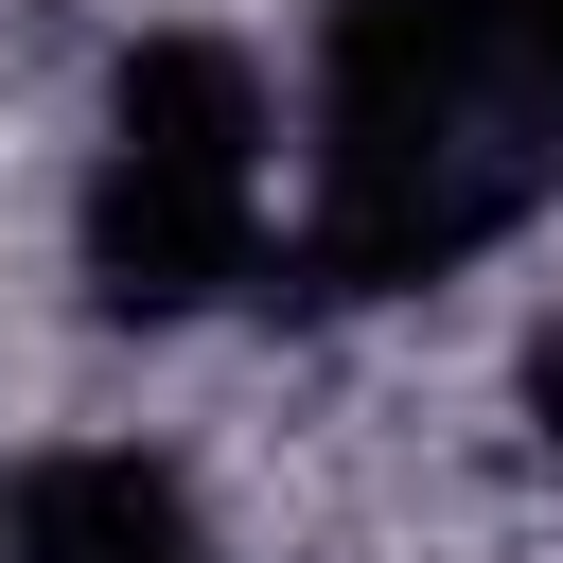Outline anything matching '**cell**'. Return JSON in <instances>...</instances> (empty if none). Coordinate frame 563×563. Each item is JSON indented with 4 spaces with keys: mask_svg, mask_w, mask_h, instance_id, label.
<instances>
[{
    "mask_svg": "<svg viewBox=\"0 0 563 563\" xmlns=\"http://www.w3.org/2000/svg\"><path fill=\"white\" fill-rule=\"evenodd\" d=\"M282 141H299V211L264 264L299 299H422L563 176L528 141L475 0H317V70H299Z\"/></svg>",
    "mask_w": 563,
    "mask_h": 563,
    "instance_id": "1",
    "label": "cell"
},
{
    "mask_svg": "<svg viewBox=\"0 0 563 563\" xmlns=\"http://www.w3.org/2000/svg\"><path fill=\"white\" fill-rule=\"evenodd\" d=\"M282 246V70L211 18H141L88 106L70 176V282L106 334H194Z\"/></svg>",
    "mask_w": 563,
    "mask_h": 563,
    "instance_id": "2",
    "label": "cell"
},
{
    "mask_svg": "<svg viewBox=\"0 0 563 563\" xmlns=\"http://www.w3.org/2000/svg\"><path fill=\"white\" fill-rule=\"evenodd\" d=\"M0 563H211L194 475L141 440H53L0 475Z\"/></svg>",
    "mask_w": 563,
    "mask_h": 563,
    "instance_id": "3",
    "label": "cell"
},
{
    "mask_svg": "<svg viewBox=\"0 0 563 563\" xmlns=\"http://www.w3.org/2000/svg\"><path fill=\"white\" fill-rule=\"evenodd\" d=\"M493 18V70H510V106H528V141L563 158V0H475Z\"/></svg>",
    "mask_w": 563,
    "mask_h": 563,
    "instance_id": "4",
    "label": "cell"
},
{
    "mask_svg": "<svg viewBox=\"0 0 563 563\" xmlns=\"http://www.w3.org/2000/svg\"><path fill=\"white\" fill-rule=\"evenodd\" d=\"M510 422H528V440L563 457V299H545V317L510 334Z\"/></svg>",
    "mask_w": 563,
    "mask_h": 563,
    "instance_id": "5",
    "label": "cell"
}]
</instances>
